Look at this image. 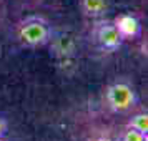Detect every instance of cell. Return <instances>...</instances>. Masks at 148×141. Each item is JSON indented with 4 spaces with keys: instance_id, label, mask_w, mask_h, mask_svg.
Masks as SVG:
<instances>
[{
    "instance_id": "6da1fadb",
    "label": "cell",
    "mask_w": 148,
    "mask_h": 141,
    "mask_svg": "<svg viewBox=\"0 0 148 141\" xmlns=\"http://www.w3.org/2000/svg\"><path fill=\"white\" fill-rule=\"evenodd\" d=\"M15 35L22 47L42 48L48 45V42L53 35V27L42 15H28L17 23Z\"/></svg>"
},
{
    "instance_id": "7a4b0ae2",
    "label": "cell",
    "mask_w": 148,
    "mask_h": 141,
    "mask_svg": "<svg viewBox=\"0 0 148 141\" xmlns=\"http://www.w3.org/2000/svg\"><path fill=\"white\" fill-rule=\"evenodd\" d=\"M103 101L112 113L125 114L138 106L140 96L132 81H128L127 78H116L105 87Z\"/></svg>"
},
{
    "instance_id": "3957f363",
    "label": "cell",
    "mask_w": 148,
    "mask_h": 141,
    "mask_svg": "<svg viewBox=\"0 0 148 141\" xmlns=\"http://www.w3.org/2000/svg\"><path fill=\"white\" fill-rule=\"evenodd\" d=\"M92 38L95 40L97 47L100 48L101 52H105V53L118 52V48L123 43L113 20H108L105 17L95 20L93 28H92Z\"/></svg>"
},
{
    "instance_id": "277c9868",
    "label": "cell",
    "mask_w": 148,
    "mask_h": 141,
    "mask_svg": "<svg viewBox=\"0 0 148 141\" xmlns=\"http://www.w3.org/2000/svg\"><path fill=\"white\" fill-rule=\"evenodd\" d=\"M113 23L121 40H135L141 35V23L133 14H120L113 18Z\"/></svg>"
},
{
    "instance_id": "5b68a950",
    "label": "cell",
    "mask_w": 148,
    "mask_h": 141,
    "mask_svg": "<svg viewBox=\"0 0 148 141\" xmlns=\"http://www.w3.org/2000/svg\"><path fill=\"white\" fill-rule=\"evenodd\" d=\"M48 45H50V48H52V53H53L58 60H68L75 52L73 40L68 38V37H65V35H60V37L52 35Z\"/></svg>"
},
{
    "instance_id": "8992f818",
    "label": "cell",
    "mask_w": 148,
    "mask_h": 141,
    "mask_svg": "<svg viewBox=\"0 0 148 141\" xmlns=\"http://www.w3.org/2000/svg\"><path fill=\"white\" fill-rule=\"evenodd\" d=\"M82 14L88 18H103L110 10V0H78Z\"/></svg>"
},
{
    "instance_id": "52a82bcc",
    "label": "cell",
    "mask_w": 148,
    "mask_h": 141,
    "mask_svg": "<svg viewBox=\"0 0 148 141\" xmlns=\"http://www.w3.org/2000/svg\"><path fill=\"white\" fill-rule=\"evenodd\" d=\"M125 126H130L136 131H140V133L148 134V113L147 111H138V113L130 114Z\"/></svg>"
},
{
    "instance_id": "ba28073f",
    "label": "cell",
    "mask_w": 148,
    "mask_h": 141,
    "mask_svg": "<svg viewBox=\"0 0 148 141\" xmlns=\"http://www.w3.org/2000/svg\"><path fill=\"white\" fill-rule=\"evenodd\" d=\"M118 141H148V134L140 133L130 126H125L118 133Z\"/></svg>"
},
{
    "instance_id": "9c48e42d",
    "label": "cell",
    "mask_w": 148,
    "mask_h": 141,
    "mask_svg": "<svg viewBox=\"0 0 148 141\" xmlns=\"http://www.w3.org/2000/svg\"><path fill=\"white\" fill-rule=\"evenodd\" d=\"M8 131V123L3 116H0V140H5V134Z\"/></svg>"
},
{
    "instance_id": "30bf717a",
    "label": "cell",
    "mask_w": 148,
    "mask_h": 141,
    "mask_svg": "<svg viewBox=\"0 0 148 141\" xmlns=\"http://www.w3.org/2000/svg\"><path fill=\"white\" fill-rule=\"evenodd\" d=\"M87 141H113L112 138H108V136H95V138H90Z\"/></svg>"
},
{
    "instance_id": "8fae6325",
    "label": "cell",
    "mask_w": 148,
    "mask_h": 141,
    "mask_svg": "<svg viewBox=\"0 0 148 141\" xmlns=\"http://www.w3.org/2000/svg\"><path fill=\"white\" fill-rule=\"evenodd\" d=\"M0 141H5V140H0Z\"/></svg>"
}]
</instances>
